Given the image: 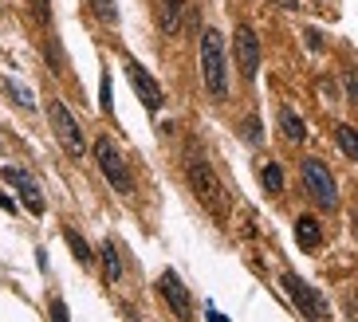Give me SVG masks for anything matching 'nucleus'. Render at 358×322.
Segmentation results:
<instances>
[{"label":"nucleus","instance_id":"1","mask_svg":"<svg viewBox=\"0 0 358 322\" xmlns=\"http://www.w3.org/2000/svg\"><path fill=\"white\" fill-rule=\"evenodd\" d=\"M201 79H205V91L209 98H229V60H224V36L217 28H205L201 32Z\"/></svg>","mask_w":358,"mask_h":322},{"label":"nucleus","instance_id":"2","mask_svg":"<svg viewBox=\"0 0 358 322\" xmlns=\"http://www.w3.org/2000/svg\"><path fill=\"white\" fill-rule=\"evenodd\" d=\"M186 177H189V189L197 193V201L205 204L209 213H224V185H221V177H217V169L201 154H189Z\"/></svg>","mask_w":358,"mask_h":322},{"label":"nucleus","instance_id":"3","mask_svg":"<svg viewBox=\"0 0 358 322\" xmlns=\"http://www.w3.org/2000/svg\"><path fill=\"white\" fill-rule=\"evenodd\" d=\"M299 173H303V189L311 193V201L319 204V208H339V189H334L331 169L323 166V161L307 157V161L299 166Z\"/></svg>","mask_w":358,"mask_h":322},{"label":"nucleus","instance_id":"4","mask_svg":"<svg viewBox=\"0 0 358 322\" xmlns=\"http://www.w3.org/2000/svg\"><path fill=\"white\" fill-rule=\"evenodd\" d=\"M48 122H51V130H55V138H60V145L67 150L71 157H79L87 150V138H83V126H79V118H75L71 110L63 107L60 98L48 107Z\"/></svg>","mask_w":358,"mask_h":322},{"label":"nucleus","instance_id":"5","mask_svg":"<svg viewBox=\"0 0 358 322\" xmlns=\"http://www.w3.org/2000/svg\"><path fill=\"white\" fill-rule=\"evenodd\" d=\"M95 161H99V173L111 181L114 193H130V169H126L123 154L111 138H95Z\"/></svg>","mask_w":358,"mask_h":322},{"label":"nucleus","instance_id":"6","mask_svg":"<svg viewBox=\"0 0 358 322\" xmlns=\"http://www.w3.org/2000/svg\"><path fill=\"white\" fill-rule=\"evenodd\" d=\"M280 283H284V291L292 295V303L299 307V314H307V319H327V314H331V310H327V303L319 298V291H315V287H307L299 275H284Z\"/></svg>","mask_w":358,"mask_h":322},{"label":"nucleus","instance_id":"7","mask_svg":"<svg viewBox=\"0 0 358 322\" xmlns=\"http://www.w3.org/2000/svg\"><path fill=\"white\" fill-rule=\"evenodd\" d=\"M123 71H126V79H130V87L138 91V98H142V102H146L150 110H161L165 95H161L158 79H154V75H150V71H146V67H142L138 60H130V55L123 60Z\"/></svg>","mask_w":358,"mask_h":322},{"label":"nucleus","instance_id":"8","mask_svg":"<svg viewBox=\"0 0 358 322\" xmlns=\"http://www.w3.org/2000/svg\"><path fill=\"white\" fill-rule=\"evenodd\" d=\"M233 55H236V63H240V75L252 83V79H256V71H260V39H256V32H252L248 24L236 28Z\"/></svg>","mask_w":358,"mask_h":322},{"label":"nucleus","instance_id":"9","mask_svg":"<svg viewBox=\"0 0 358 322\" xmlns=\"http://www.w3.org/2000/svg\"><path fill=\"white\" fill-rule=\"evenodd\" d=\"M0 173H4V181H8V185H16V189H20V201H24V208H28V213L44 216V193L36 189V181L28 177L24 169L8 166V169H0Z\"/></svg>","mask_w":358,"mask_h":322},{"label":"nucleus","instance_id":"10","mask_svg":"<svg viewBox=\"0 0 358 322\" xmlns=\"http://www.w3.org/2000/svg\"><path fill=\"white\" fill-rule=\"evenodd\" d=\"M189 0H158V24L165 36H181V28L189 20Z\"/></svg>","mask_w":358,"mask_h":322},{"label":"nucleus","instance_id":"11","mask_svg":"<svg viewBox=\"0 0 358 322\" xmlns=\"http://www.w3.org/2000/svg\"><path fill=\"white\" fill-rule=\"evenodd\" d=\"M158 291H161V298L173 307V314H181V319H186V314H189V291H186V283L177 279V271H161Z\"/></svg>","mask_w":358,"mask_h":322},{"label":"nucleus","instance_id":"12","mask_svg":"<svg viewBox=\"0 0 358 322\" xmlns=\"http://www.w3.org/2000/svg\"><path fill=\"white\" fill-rule=\"evenodd\" d=\"M296 240H299V248L303 251H315L319 248V240H323V228L315 216H299L296 220Z\"/></svg>","mask_w":358,"mask_h":322},{"label":"nucleus","instance_id":"13","mask_svg":"<svg viewBox=\"0 0 358 322\" xmlns=\"http://www.w3.org/2000/svg\"><path fill=\"white\" fill-rule=\"evenodd\" d=\"M280 130L287 134V142H307V126H303V118H299L296 110H280Z\"/></svg>","mask_w":358,"mask_h":322},{"label":"nucleus","instance_id":"14","mask_svg":"<svg viewBox=\"0 0 358 322\" xmlns=\"http://www.w3.org/2000/svg\"><path fill=\"white\" fill-rule=\"evenodd\" d=\"M102 275H107V283L123 279V256H118V248H114L111 240L102 244Z\"/></svg>","mask_w":358,"mask_h":322},{"label":"nucleus","instance_id":"15","mask_svg":"<svg viewBox=\"0 0 358 322\" xmlns=\"http://www.w3.org/2000/svg\"><path fill=\"white\" fill-rule=\"evenodd\" d=\"M260 181H264L268 193H284V169L276 166V161H268V166L260 169Z\"/></svg>","mask_w":358,"mask_h":322},{"label":"nucleus","instance_id":"16","mask_svg":"<svg viewBox=\"0 0 358 322\" xmlns=\"http://www.w3.org/2000/svg\"><path fill=\"white\" fill-rule=\"evenodd\" d=\"M334 142H339V150H343L346 157H355V161H358V130L339 126V130H334Z\"/></svg>","mask_w":358,"mask_h":322},{"label":"nucleus","instance_id":"17","mask_svg":"<svg viewBox=\"0 0 358 322\" xmlns=\"http://www.w3.org/2000/svg\"><path fill=\"white\" fill-rule=\"evenodd\" d=\"M4 87H8V95H12L24 110H36V95H32V91H28V87L20 83V79H4Z\"/></svg>","mask_w":358,"mask_h":322},{"label":"nucleus","instance_id":"18","mask_svg":"<svg viewBox=\"0 0 358 322\" xmlns=\"http://www.w3.org/2000/svg\"><path fill=\"white\" fill-rule=\"evenodd\" d=\"M91 8H95V16H99L102 24H118V4L114 0H91Z\"/></svg>","mask_w":358,"mask_h":322},{"label":"nucleus","instance_id":"19","mask_svg":"<svg viewBox=\"0 0 358 322\" xmlns=\"http://www.w3.org/2000/svg\"><path fill=\"white\" fill-rule=\"evenodd\" d=\"M240 138H244L248 145H260V142H264V130H260V118H256V114H248V118L240 122Z\"/></svg>","mask_w":358,"mask_h":322},{"label":"nucleus","instance_id":"20","mask_svg":"<svg viewBox=\"0 0 358 322\" xmlns=\"http://www.w3.org/2000/svg\"><path fill=\"white\" fill-rule=\"evenodd\" d=\"M63 236H67V244H71L75 260H79V263H91V248H87V244H83V236H79V232H71V228H67Z\"/></svg>","mask_w":358,"mask_h":322},{"label":"nucleus","instance_id":"21","mask_svg":"<svg viewBox=\"0 0 358 322\" xmlns=\"http://www.w3.org/2000/svg\"><path fill=\"white\" fill-rule=\"evenodd\" d=\"M303 39H307V48H311V51H319V48H323V36L315 32V28H307V32H303Z\"/></svg>","mask_w":358,"mask_h":322},{"label":"nucleus","instance_id":"22","mask_svg":"<svg viewBox=\"0 0 358 322\" xmlns=\"http://www.w3.org/2000/svg\"><path fill=\"white\" fill-rule=\"evenodd\" d=\"M346 95H350V102H358V75H346Z\"/></svg>","mask_w":358,"mask_h":322},{"label":"nucleus","instance_id":"23","mask_svg":"<svg viewBox=\"0 0 358 322\" xmlns=\"http://www.w3.org/2000/svg\"><path fill=\"white\" fill-rule=\"evenodd\" d=\"M0 208H4V213H16V201H12L4 189H0Z\"/></svg>","mask_w":358,"mask_h":322},{"label":"nucleus","instance_id":"24","mask_svg":"<svg viewBox=\"0 0 358 322\" xmlns=\"http://www.w3.org/2000/svg\"><path fill=\"white\" fill-rule=\"evenodd\" d=\"M51 319H67V307H63V303H51Z\"/></svg>","mask_w":358,"mask_h":322},{"label":"nucleus","instance_id":"25","mask_svg":"<svg viewBox=\"0 0 358 322\" xmlns=\"http://www.w3.org/2000/svg\"><path fill=\"white\" fill-rule=\"evenodd\" d=\"M276 4H280V8H299L296 0H276Z\"/></svg>","mask_w":358,"mask_h":322},{"label":"nucleus","instance_id":"26","mask_svg":"<svg viewBox=\"0 0 358 322\" xmlns=\"http://www.w3.org/2000/svg\"><path fill=\"white\" fill-rule=\"evenodd\" d=\"M350 224H355V236H358V216H355V220H350Z\"/></svg>","mask_w":358,"mask_h":322},{"label":"nucleus","instance_id":"27","mask_svg":"<svg viewBox=\"0 0 358 322\" xmlns=\"http://www.w3.org/2000/svg\"><path fill=\"white\" fill-rule=\"evenodd\" d=\"M355 310H358V295H355Z\"/></svg>","mask_w":358,"mask_h":322}]
</instances>
